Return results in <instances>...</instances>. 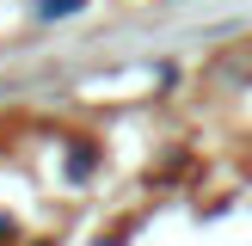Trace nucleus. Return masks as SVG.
<instances>
[{"label": "nucleus", "instance_id": "nucleus-1", "mask_svg": "<svg viewBox=\"0 0 252 246\" xmlns=\"http://www.w3.org/2000/svg\"><path fill=\"white\" fill-rule=\"evenodd\" d=\"M80 0H43V19H62V12H74Z\"/></svg>", "mask_w": 252, "mask_h": 246}]
</instances>
